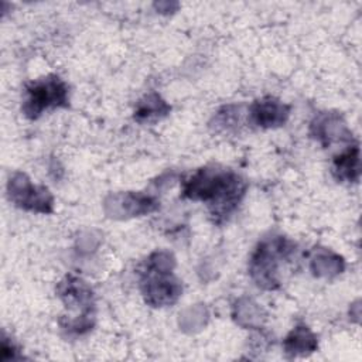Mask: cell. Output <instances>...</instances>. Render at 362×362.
Listing matches in <instances>:
<instances>
[{"label": "cell", "instance_id": "6da1fadb", "mask_svg": "<svg viewBox=\"0 0 362 362\" xmlns=\"http://www.w3.org/2000/svg\"><path fill=\"white\" fill-rule=\"evenodd\" d=\"M246 191L245 180L232 170L204 167L182 184V197L208 205L215 223L225 222L238 208Z\"/></svg>", "mask_w": 362, "mask_h": 362}, {"label": "cell", "instance_id": "7a4b0ae2", "mask_svg": "<svg viewBox=\"0 0 362 362\" xmlns=\"http://www.w3.org/2000/svg\"><path fill=\"white\" fill-rule=\"evenodd\" d=\"M175 260L171 253L157 250L148 256L140 270V288L151 307H167L181 296L182 286L173 274Z\"/></svg>", "mask_w": 362, "mask_h": 362}, {"label": "cell", "instance_id": "3957f363", "mask_svg": "<svg viewBox=\"0 0 362 362\" xmlns=\"http://www.w3.org/2000/svg\"><path fill=\"white\" fill-rule=\"evenodd\" d=\"M293 245L283 236L263 239L256 246L249 260V274L256 286L264 290H276L279 281V264L288 256Z\"/></svg>", "mask_w": 362, "mask_h": 362}, {"label": "cell", "instance_id": "277c9868", "mask_svg": "<svg viewBox=\"0 0 362 362\" xmlns=\"http://www.w3.org/2000/svg\"><path fill=\"white\" fill-rule=\"evenodd\" d=\"M68 93V85L58 75H47L25 86L21 110L25 117L38 119L47 109L66 107L69 102Z\"/></svg>", "mask_w": 362, "mask_h": 362}, {"label": "cell", "instance_id": "5b68a950", "mask_svg": "<svg viewBox=\"0 0 362 362\" xmlns=\"http://www.w3.org/2000/svg\"><path fill=\"white\" fill-rule=\"evenodd\" d=\"M7 192L10 201L24 211L38 214H51L54 211V198L48 188L33 184L24 173H14L10 177Z\"/></svg>", "mask_w": 362, "mask_h": 362}, {"label": "cell", "instance_id": "8992f818", "mask_svg": "<svg viewBox=\"0 0 362 362\" xmlns=\"http://www.w3.org/2000/svg\"><path fill=\"white\" fill-rule=\"evenodd\" d=\"M58 296L68 310H79L86 318L95 320V301L90 287L75 276H66L58 284Z\"/></svg>", "mask_w": 362, "mask_h": 362}, {"label": "cell", "instance_id": "52a82bcc", "mask_svg": "<svg viewBox=\"0 0 362 362\" xmlns=\"http://www.w3.org/2000/svg\"><path fill=\"white\" fill-rule=\"evenodd\" d=\"M160 202L140 192H124V194H113L110 195L106 202V212L110 216H137L144 215L148 212L156 211Z\"/></svg>", "mask_w": 362, "mask_h": 362}, {"label": "cell", "instance_id": "ba28073f", "mask_svg": "<svg viewBox=\"0 0 362 362\" xmlns=\"http://www.w3.org/2000/svg\"><path fill=\"white\" fill-rule=\"evenodd\" d=\"M290 106L273 96L256 99L249 107V119L253 124L263 129L279 127L287 122Z\"/></svg>", "mask_w": 362, "mask_h": 362}, {"label": "cell", "instance_id": "9c48e42d", "mask_svg": "<svg viewBox=\"0 0 362 362\" xmlns=\"http://www.w3.org/2000/svg\"><path fill=\"white\" fill-rule=\"evenodd\" d=\"M310 134L318 140L322 147H328L335 141L351 140L352 134L338 113L324 112L314 117L310 124Z\"/></svg>", "mask_w": 362, "mask_h": 362}, {"label": "cell", "instance_id": "30bf717a", "mask_svg": "<svg viewBox=\"0 0 362 362\" xmlns=\"http://www.w3.org/2000/svg\"><path fill=\"white\" fill-rule=\"evenodd\" d=\"M332 173L338 181L356 182L359 180L361 164L358 144L349 146L346 150L334 157Z\"/></svg>", "mask_w": 362, "mask_h": 362}, {"label": "cell", "instance_id": "8fae6325", "mask_svg": "<svg viewBox=\"0 0 362 362\" xmlns=\"http://www.w3.org/2000/svg\"><path fill=\"white\" fill-rule=\"evenodd\" d=\"M284 351L290 356H303L314 352L318 346L317 337L305 325H297L293 328L283 342Z\"/></svg>", "mask_w": 362, "mask_h": 362}, {"label": "cell", "instance_id": "7c38bea8", "mask_svg": "<svg viewBox=\"0 0 362 362\" xmlns=\"http://www.w3.org/2000/svg\"><path fill=\"white\" fill-rule=\"evenodd\" d=\"M171 106L156 92L146 95L139 100L134 109V119L137 122H151L170 113Z\"/></svg>", "mask_w": 362, "mask_h": 362}, {"label": "cell", "instance_id": "4fadbf2b", "mask_svg": "<svg viewBox=\"0 0 362 362\" xmlns=\"http://www.w3.org/2000/svg\"><path fill=\"white\" fill-rule=\"evenodd\" d=\"M311 270L315 276H332L344 270V259L332 252L320 250L311 260Z\"/></svg>", "mask_w": 362, "mask_h": 362}, {"label": "cell", "instance_id": "5bb4252c", "mask_svg": "<svg viewBox=\"0 0 362 362\" xmlns=\"http://www.w3.org/2000/svg\"><path fill=\"white\" fill-rule=\"evenodd\" d=\"M233 318L239 325L245 328H255L262 324L263 314H262V308L256 303H253L252 300L243 298L236 303L233 310Z\"/></svg>", "mask_w": 362, "mask_h": 362}]
</instances>
